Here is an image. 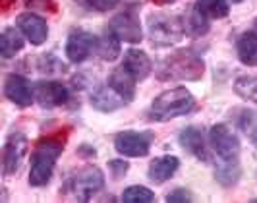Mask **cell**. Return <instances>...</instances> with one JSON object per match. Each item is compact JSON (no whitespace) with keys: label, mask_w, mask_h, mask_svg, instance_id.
I'll return each mask as SVG.
<instances>
[{"label":"cell","mask_w":257,"mask_h":203,"mask_svg":"<svg viewBox=\"0 0 257 203\" xmlns=\"http://www.w3.org/2000/svg\"><path fill=\"white\" fill-rule=\"evenodd\" d=\"M62 151H64V141L60 138H47L39 141L31 155V172H29L31 186H45L51 180L54 165Z\"/></svg>","instance_id":"1"},{"label":"cell","mask_w":257,"mask_h":203,"mask_svg":"<svg viewBox=\"0 0 257 203\" xmlns=\"http://www.w3.org/2000/svg\"><path fill=\"white\" fill-rule=\"evenodd\" d=\"M195 107L193 95L186 87H174L161 93L151 105V118L159 122H167L172 118L188 115Z\"/></svg>","instance_id":"2"},{"label":"cell","mask_w":257,"mask_h":203,"mask_svg":"<svg viewBox=\"0 0 257 203\" xmlns=\"http://www.w3.org/2000/svg\"><path fill=\"white\" fill-rule=\"evenodd\" d=\"M104 186V176L103 172L97 166H83L79 168L74 176L66 182L64 193H68L72 199L77 201H89L91 197L101 191Z\"/></svg>","instance_id":"3"},{"label":"cell","mask_w":257,"mask_h":203,"mask_svg":"<svg viewBox=\"0 0 257 203\" xmlns=\"http://www.w3.org/2000/svg\"><path fill=\"white\" fill-rule=\"evenodd\" d=\"M203 76V62L188 51H180L172 54L161 66L159 77L163 79H197Z\"/></svg>","instance_id":"4"},{"label":"cell","mask_w":257,"mask_h":203,"mask_svg":"<svg viewBox=\"0 0 257 203\" xmlns=\"http://www.w3.org/2000/svg\"><path fill=\"white\" fill-rule=\"evenodd\" d=\"M186 24L178 16L170 14H153L149 18V37L157 47H168L172 43H178L184 37Z\"/></svg>","instance_id":"5"},{"label":"cell","mask_w":257,"mask_h":203,"mask_svg":"<svg viewBox=\"0 0 257 203\" xmlns=\"http://www.w3.org/2000/svg\"><path fill=\"white\" fill-rule=\"evenodd\" d=\"M209 141L213 151L219 155L222 161H236L240 155V141L238 136L226 124H217L209 132Z\"/></svg>","instance_id":"6"},{"label":"cell","mask_w":257,"mask_h":203,"mask_svg":"<svg viewBox=\"0 0 257 203\" xmlns=\"http://www.w3.org/2000/svg\"><path fill=\"white\" fill-rule=\"evenodd\" d=\"M151 132H122L114 138V147L124 157H145L151 149Z\"/></svg>","instance_id":"7"},{"label":"cell","mask_w":257,"mask_h":203,"mask_svg":"<svg viewBox=\"0 0 257 203\" xmlns=\"http://www.w3.org/2000/svg\"><path fill=\"white\" fill-rule=\"evenodd\" d=\"M27 155V140L24 134H12L2 149V172L4 176H12L20 170Z\"/></svg>","instance_id":"8"},{"label":"cell","mask_w":257,"mask_h":203,"mask_svg":"<svg viewBox=\"0 0 257 203\" xmlns=\"http://www.w3.org/2000/svg\"><path fill=\"white\" fill-rule=\"evenodd\" d=\"M97 47V37H93L89 31L83 29H76L70 33L68 43H66V56L68 60L74 64L83 62L87 56L91 54V51Z\"/></svg>","instance_id":"9"},{"label":"cell","mask_w":257,"mask_h":203,"mask_svg":"<svg viewBox=\"0 0 257 203\" xmlns=\"http://www.w3.org/2000/svg\"><path fill=\"white\" fill-rule=\"evenodd\" d=\"M110 31L120 41H126V43H140L143 39L140 18L134 12H122L114 16V20L110 24Z\"/></svg>","instance_id":"10"},{"label":"cell","mask_w":257,"mask_h":203,"mask_svg":"<svg viewBox=\"0 0 257 203\" xmlns=\"http://www.w3.org/2000/svg\"><path fill=\"white\" fill-rule=\"evenodd\" d=\"M16 26L20 27V31L29 39L31 45H43L49 37V27L43 18H39L37 14H20L16 20Z\"/></svg>","instance_id":"11"},{"label":"cell","mask_w":257,"mask_h":203,"mask_svg":"<svg viewBox=\"0 0 257 203\" xmlns=\"http://www.w3.org/2000/svg\"><path fill=\"white\" fill-rule=\"evenodd\" d=\"M4 95L18 107H29L35 99V91L31 89L29 81L24 76H18V74H12V76L6 77Z\"/></svg>","instance_id":"12"},{"label":"cell","mask_w":257,"mask_h":203,"mask_svg":"<svg viewBox=\"0 0 257 203\" xmlns=\"http://www.w3.org/2000/svg\"><path fill=\"white\" fill-rule=\"evenodd\" d=\"M35 99L43 109H54L68 101V89L58 81H39Z\"/></svg>","instance_id":"13"},{"label":"cell","mask_w":257,"mask_h":203,"mask_svg":"<svg viewBox=\"0 0 257 203\" xmlns=\"http://www.w3.org/2000/svg\"><path fill=\"white\" fill-rule=\"evenodd\" d=\"M136 77L132 76L128 68L122 64L120 68H116L114 72L110 74V79H108V85L112 91H116L120 95V99L124 101H132L134 95H136Z\"/></svg>","instance_id":"14"},{"label":"cell","mask_w":257,"mask_h":203,"mask_svg":"<svg viewBox=\"0 0 257 203\" xmlns=\"http://www.w3.org/2000/svg\"><path fill=\"white\" fill-rule=\"evenodd\" d=\"M178 166H180L178 157H174V155H165V157L155 159L153 163L149 165V172H147V174H149V180H151V182L163 184V182H167L168 178L178 170Z\"/></svg>","instance_id":"15"},{"label":"cell","mask_w":257,"mask_h":203,"mask_svg":"<svg viewBox=\"0 0 257 203\" xmlns=\"http://www.w3.org/2000/svg\"><path fill=\"white\" fill-rule=\"evenodd\" d=\"M180 145L190 151L192 155H195L197 159H203V161H209V155H207V147H205V138H203V132L199 128L190 126L186 128L180 134Z\"/></svg>","instance_id":"16"},{"label":"cell","mask_w":257,"mask_h":203,"mask_svg":"<svg viewBox=\"0 0 257 203\" xmlns=\"http://www.w3.org/2000/svg\"><path fill=\"white\" fill-rule=\"evenodd\" d=\"M124 66L132 72V76L136 77L138 81H142V79H145L151 74V60H149V56L143 51H138V49L126 51Z\"/></svg>","instance_id":"17"},{"label":"cell","mask_w":257,"mask_h":203,"mask_svg":"<svg viewBox=\"0 0 257 203\" xmlns=\"http://www.w3.org/2000/svg\"><path fill=\"white\" fill-rule=\"evenodd\" d=\"M238 58L245 66H257V33L245 31L238 39Z\"/></svg>","instance_id":"18"},{"label":"cell","mask_w":257,"mask_h":203,"mask_svg":"<svg viewBox=\"0 0 257 203\" xmlns=\"http://www.w3.org/2000/svg\"><path fill=\"white\" fill-rule=\"evenodd\" d=\"M24 49V37L20 35V31H16V27H8L2 31L0 35V52L4 58H12L18 52Z\"/></svg>","instance_id":"19"},{"label":"cell","mask_w":257,"mask_h":203,"mask_svg":"<svg viewBox=\"0 0 257 203\" xmlns=\"http://www.w3.org/2000/svg\"><path fill=\"white\" fill-rule=\"evenodd\" d=\"M97 54L103 58V60H114L116 56L120 54V39L116 37L114 33L110 31V27L104 31L103 37L97 39V47H95Z\"/></svg>","instance_id":"20"},{"label":"cell","mask_w":257,"mask_h":203,"mask_svg":"<svg viewBox=\"0 0 257 203\" xmlns=\"http://www.w3.org/2000/svg\"><path fill=\"white\" fill-rule=\"evenodd\" d=\"M116 97H120L116 91H108L106 87H101L97 89L93 95H91V105L95 107V109H99V111H103V113H110V111H116L118 107H122V99L118 101Z\"/></svg>","instance_id":"21"},{"label":"cell","mask_w":257,"mask_h":203,"mask_svg":"<svg viewBox=\"0 0 257 203\" xmlns=\"http://www.w3.org/2000/svg\"><path fill=\"white\" fill-rule=\"evenodd\" d=\"M195 10L201 12L205 18H226L228 16V2L226 0H197L195 2Z\"/></svg>","instance_id":"22"},{"label":"cell","mask_w":257,"mask_h":203,"mask_svg":"<svg viewBox=\"0 0 257 203\" xmlns=\"http://www.w3.org/2000/svg\"><path fill=\"white\" fill-rule=\"evenodd\" d=\"M234 89L242 99L257 103V76H240L234 83Z\"/></svg>","instance_id":"23"},{"label":"cell","mask_w":257,"mask_h":203,"mask_svg":"<svg viewBox=\"0 0 257 203\" xmlns=\"http://www.w3.org/2000/svg\"><path fill=\"white\" fill-rule=\"evenodd\" d=\"M155 199V193L145 186H130L122 193V201L126 203H149Z\"/></svg>","instance_id":"24"},{"label":"cell","mask_w":257,"mask_h":203,"mask_svg":"<svg viewBox=\"0 0 257 203\" xmlns=\"http://www.w3.org/2000/svg\"><path fill=\"white\" fill-rule=\"evenodd\" d=\"M238 124L244 130L247 140L257 147V113L255 111H244L242 116L238 118Z\"/></svg>","instance_id":"25"},{"label":"cell","mask_w":257,"mask_h":203,"mask_svg":"<svg viewBox=\"0 0 257 203\" xmlns=\"http://www.w3.org/2000/svg\"><path fill=\"white\" fill-rule=\"evenodd\" d=\"M184 24H186V31H190L193 35H203V33H207V29H209L207 18L201 12H197V10H193L192 16Z\"/></svg>","instance_id":"26"},{"label":"cell","mask_w":257,"mask_h":203,"mask_svg":"<svg viewBox=\"0 0 257 203\" xmlns=\"http://www.w3.org/2000/svg\"><path fill=\"white\" fill-rule=\"evenodd\" d=\"M193 195L190 193L188 190H184V188H180V190H174L172 193H168L167 195V201H192Z\"/></svg>","instance_id":"27"},{"label":"cell","mask_w":257,"mask_h":203,"mask_svg":"<svg viewBox=\"0 0 257 203\" xmlns=\"http://www.w3.org/2000/svg\"><path fill=\"white\" fill-rule=\"evenodd\" d=\"M87 2H89L91 8H95V10H99V12H104V10L114 8L118 0H87Z\"/></svg>","instance_id":"28"},{"label":"cell","mask_w":257,"mask_h":203,"mask_svg":"<svg viewBox=\"0 0 257 203\" xmlns=\"http://www.w3.org/2000/svg\"><path fill=\"white\" fill-rule=\"evenodd\" d=\"M110 168H112L114 178H120L128 170V163H126V161H110Z\"/></svg>","instance_id":"29"},{"label":"cell","mask_w":257,"mask_h":203,"mask_svg":"<svg viewBox=\"0 0 257 203\" xmlns=\"http://www.w3.org/2000/svg\"><path fill=\"white\" fill-rule=\"evenodd\" d=\"M159 2H174V0H159Z\"/></svg>","instance_id":"30"},{"label":"cell","mask_w":257,"mask_h":203,"mask_svg":"<svg viewBox=\"0 0 257 203\" xmlns=\"http://www.w3.org/2000/svg\"><path fill=\"white\" fill-rule=\"evenodd\" d=\"M232 2H242V0H232Z\"/></svg>","instance_id":"31"}]
</instances>
